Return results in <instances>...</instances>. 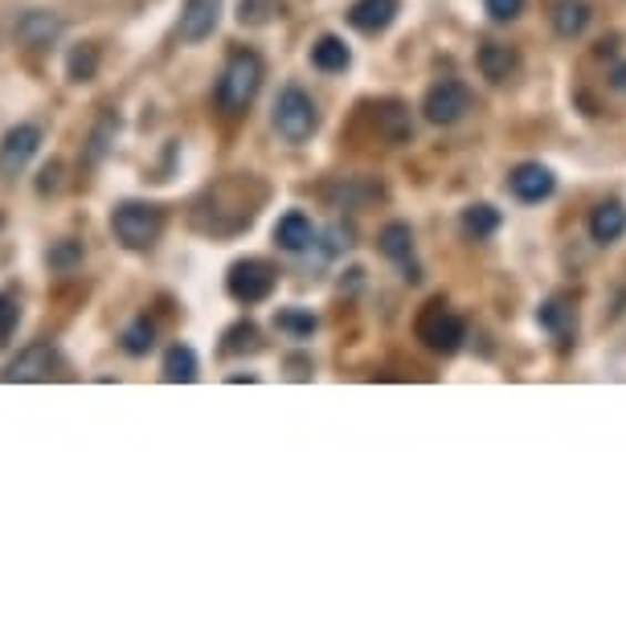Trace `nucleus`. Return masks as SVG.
I'll list each match as a JSON object with an SVG mask.
<instances>
[{"label": "nucleus", "instance_id": "1", "mask_svg": "<svg viewBox=\"0 0 626 626\" xmlns=\"http://www.w3.org/2000/svg\"><path fill=\"white\" fill-rule=\"evenodd\" d=\"M263 86V58L254 50H234L217 79V107L222 115H242L254 103V94Z\"/></svg>", "mask_w": 626, "mask_h": 626}, {"label": "nucleus", "instance_id": "2", "mask_svg": "<svg viewBox=\"0 0 626 626\" xmlns=\"http://www.w3.org/2000/svg\"><path fill=\"white\" fill-rule=\"evenodd\" d=\"M320 127V107L304 86H283V94L275 99V132L287 144H304Z\"/></svg>", "mask_w": 626, "mask_h": 626}, {"label": "nucleus", "instance_id": "3", "mask_svg": "<svg viewBox=\"0 0 626 626\" xmlns=\"http://www.w3.org/2000/svg\"><path fill=\"white\" fill-rule=\"evenodd\" d=\"M111 229H115V238H120L127 250H147L152 242L161 238L164 217L161 209L147 205V201H123V205H115V214H111Z\"/></svg>", "mask_w": 626, "mask_h": 626}, {"label": "nucleus", "instance_id": "4", "mask_svg": "<svg viewBox=\"0 0 626 626\" xmlns=\"http://www.w3.org/2000/svg\"><path fill=\"white\" fill-rule=\"evenodd\" d=\"M418 340H422L430 352L451 357V352H459V345L466 340V324L459 320L442 299H434V304H427V311L418 316Z\"/></svg>", "mask_w": 626, "mask_h": 626}, {"label": "nucleus", "instance_id": "5", "mask_svg": "<svg viewBox=\"0 0 626 626\" xmlns=\"http://www.w3.org/2000/svg\"><path fill=\"white\" fill-rule=\"evenodd\" d=\"M471 107H475V94L466 91V82L459 79L434 82L427 91V103H422V111H427V120L434 123V127H451V123L463 120Z\"/></svg>", "mask_w": 626, "mask_h": 626}, {"label": "nucleus", "instance_id": "6", "mask_svg": "<svg viewBox=\"0 0 626 626\" xmlns=\"http://www.w3.org/2000/svg\"><path fill=\"white\" fill-rule=\"evenodd\" d=\"M275 283H279V275H275L270 263H263V258H242V263L229 267L226 291L234 295L238 304H263V299L275 291Z\"/></svg>", "mask_w": 626, "mask_h": 626}, {"label": "nucleus", "instance_id": "7", "mask_svg": "<svg viewBox=\"0 0 626 626\" xmlns=\"http://www.w3.org/2000/svg\"><path fill=\"white\" fill-rule=\"evenodd\" d=\"M62 369V357H58V348L50 345H29L25 352H17L9 360V369H4V381H50L58 377Z\"/></svg>", "mask_w": 626, "mask_h": 626}, {"label": "nucleus", "instance_id": "8", "mask_svg": "<svg viewBox=\"0 0 626 626\" xmlns=\"http://www.w3.org/2000/svg\"><path fill=\"white\" fill-rule=\"evenodd\" d=\"M507 188H512V193H516L524 205H536V201L553 197L557 176L548 173L545 164L528 161V164H516V168H512V176H507Z\"/></svg>", "mask_w": 626, "mask_h": 626}, {"label": "nucleus", "instance_id": "9", "mask_svg": "<svg viewBox=\"0 0 626 626\" xmlns=\"http://www.w3.org/2000/svg\"><path fill=\"white\" fill-rule=\"evenodd\" d=\"M41 147V127H33V123H21V127H13V132L4 135V144H0V173H21L33 156H38Z\"/></svg>", "mask_w": 626, "mask_h": 626}, {"label": "nucleus", "instance_id": "10", "mask_svg": "<svg viewBox=\"0 0 626 626\" xmlns=\"http://www.w3.org/2000/svg\"><path fill=\"white\" fill-rule=\"evenodd\" d=\"M217 21H222V0H185L176 33H181V41L197 45V41H205L214 33Z\"/></svg>", "mask_w": 626, "mask_h": 626}, {"label": "nucleus", "instance_id": "11", "mask_svg": "<svg viewBox=\"0 0 626 626\" xmlns=\"http://www.w3.org/2000/svg\"><path fill=\"white\" fill-rule=\"evenodd\" d=\"M398 0H357L352 9H348V25L357 29V33H369V38H377V33H386L393 21H398Z\"/></svg>", "mask_w": 626, "mask_h": 626}, {"label": "nucleus", "instance_id": "12", "mask_svg": "<svg viewBox=\"0 0 626 626\" xmlns=\"http://www.w3.org/2000/svg\"><path fill=\"white\" fill-rule=\"evenodd\" d=\"M626 234V209L618 201H602L598 209L589 214V238L598 242V246H610Z\"/></svg>", "mask_w": 626, "mask_h": 626}, {"label": "nucleus", "instance_id": "13", "mask_svg": "<svg viewBox=\"0 0 626 626\" xmlns=\"http://www.w3.org/2000/svg\"><path fill=\"white\" fill-rule=\"evenodd\" d=\"M58 33H62V21H58L54 13H45V9H33V13H25L21 21H17V41H25V45H33V50L50 45Z\"/></svg>", "mask_w": 626, "mask_h": 626}, {"label": "nucleus", "instance_id": "14", "mask_svg": "<svg viewBox=\"0 0 626 626\" xmlns=\"http://www.w3.org/2000/svg\"><path fill=\"white\" fill-rule=\"evenodd\" d=\"M275 242H279L283 250H307L311 242H316V226H311V217L299 214V209H291V214L279 217V226H275Z\"/></svg>", "mask_w": 626, "mask_h": 626}, {"label": "nucleus", "instance_id": "15", "mask_svg": "<svg viewBox=\"0 0 626 626\" xmlns=\"http://www.w3.org/2000/svg\"><path fill=\"white\" fill-rule=\"evenodd\" d=\"M589 4L586 0H557L553 4V29H557V38L573 41V38H582L589 25Z\"/></svg>", "mask_w": 626, "mask_h": 626}, {"label": "nucleus", "instance_id": "16", "mask_svg": "<svg viewBox=\"0 0 626 626\" xmlns=\"http://www.w3.org/2000/svg\"><path fill=\"white\" fill-rule=\"evenodd\" d=\"M520 66V58L512 45H500V41H488L480 50V70H483V79H492V82H507L512 74H516Z\"/></svg>", "mask_w": 626, "mask_h": 626}, {"label": "nucleus", "instance_id": "17", "mask_svg": "<svg viewBox=\"0 0 626 626\" xmlns=\"http://www.w3.org/2000/svg\"><path fill=\"white\" fill-rule=\"evenodd\" d=\"M311 62H316L324 74H340V70L352 66V50L345 45V38H336V33H324V38L311 45Z\"/></svg>", "mask_w": 626, "mask_h": 626}, {"label": "nucleus", "instance_id": "18", "mask_svg": "<svg viewBox=\"0 0 626 626\" xmlns=\"http://www.w3.org/2000/svg\"><path fill=\"white\" fill-rule=\"evenodd\" d=\"M377 246H381V254H386V258H393V263H401V267H410V258H413V229L406 226V222H389V226L381 229Z\"/></svg>", "mask_w": 626, "mask_h": 626}, {"label": "nucleus", "instance_id": "19", "mask_svg": "<svg viewBox=\"0 0 626 626\" xmlns=\"http://www.w3.org/2000/svg\"><path fill=\"white\" fill-rule=\"evenodd\" d=\"M164 381H173V386H188V381H197V352L188 345H173L164 352Z\"/></svg>", "mask_w": 626, "mask_h": 626}, {"label": "nucleus", "instance_id": "20", "mask_svg": "<svg viewBox=\"0 0 626 626\" xmlns=\"http://www.w3.org/2000/svg\"><path fill=\"white\" fill-rule=\"evenodd\" d=\"M536 320H541L545 332L557 336V340H565V336L577 332V316H573V307L565 304V299H548V304L536 311Z\"/></svg>", "mask_w": 626, "mask_h": 626}, {"label": "nucleus", "instance_id": "21", "mask_svg": "<svg viewBox=\"0 0 626 626\" xmlns=\"http://www.w3.org/2000/svg\"><path fill=\"white\" fill-rule=\"evenodd\" d=\"M283 13V0H238V21L250 29L270 25Z\"/></svg>", "mask_w": 626, "mask_h": 626}, {"label": "nucleus", "instance_id": "22", "mask_svg": "<svg viewBox=\"0 0 626 626\" xmlns=\"http://www.w3.org/2000/svg\"><path fill=\"white\" fill-rule=\"evenodd\" d=\"M463 229L471 238H488V234L500 229V209H492V205H471V209H463Z\"/></svg>", "mask_w": 626, "mask_h": 626}, {"label": "nucleus", "instance_id": "23", "mask_svg": "<svg viewBox=\"0 0 626 626\" xmlns=\"http://www.w3.org/2000/svg\"><path fill=\"white\" fill-rule=\"evenodd\" d=\"M279 332H287L291 340H307V336L316 332V316L311 311H299V307H287V311H279Z\"/></svg>", "mask_w": 626, "mask_h": 626}, {"label": "nucleus", "instance_id": "24", "mask_svg": "<svg viewBox=\"0 0 626 626\" xmlns=\"http://www.w3.org/2000/svg\"><path fill=\"white\" fill-rule=\"evenodd\" d=\"M152 345H156V328L147 320H135L132 328L123 332V352H132V357H147Z\"/></svg>", "mask_w": 626, "mask_h": 626}, {"label": "nucleus", "instance_id": "25", "mask_svg": "<svg viewBox=\"0 0 626 626\" xmlns=\"http://www.w3.org/2000/svg\"><path fill=\"white\" fill-rule=\"evenodd\" d=\"M17 324H21V304L13 291H0V348L13 340Z\"/></svg>", "mask_w": 626, "mask_h": 626}, {"label": "nucleus", "instance_id": "26", "mask_svg": "<svg viewBox=\"0 0 626 626\" xmlns=\"http://www.w3.org/2000/svg\"><path fill=\"white\" fill-rule=\"evenodd\" d=\"M94 70H99V50L94 45H82V50L70 54V79L74 82H91Z\"/></svg>", "mask_w": 626, "mask_h": 626}, {"label": "nucleus", "instance_id": "27", "mask_svg": "<svg viewBox=\"0 0 626 626\" xmlns=\"http://www.w3.org/2000/svg\"><path fill=\"white\" fill-rule=\"evenodd\" d=\"M234 357V352H254L258 348V328L254 324H238V328H229L226 332V345H222Z\"/></svg>", "mask_w": 626, "mask_h": 626}, {"label": "nucleus", "instance_id": "28", "mask_svg": "<svg viewBox=\"0 0 626 626\" xmlns=\"http://www.w3.org/2000/svg\"><path fill=\"white\" fill-rule=\"evenodd\" d=\"M483 4H488L492 21H516L524 13V0H483Z\"/></svg>", "mask_w": 626, "mask_h": 626}, {"label": "nucleus", "instance_id": "29", "mask_svg": "<svg viewBox=\"0 0 626 626\" xmlns=\"http://www.w3.org/2000/svg\"><path fill=\"white\" fill-rule=\"evenodd\" d=\"M610 86H614V91H623V94H626V62H614V70H610Z\"/></svg>", "mask_w": 626, "mask_h": 626}]
</instances>
